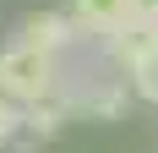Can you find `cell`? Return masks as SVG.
<instances>
[{
	"label": "cell",
	"instance_id": "6da1fadb",
	"mask_svg": "<svg viewBox=\"0 0 158 153\" xmlns=\"http://www.w3.org/2000/svg\"><path fill=\"white\" fill-rule=\"evenodd\" d=\"M0 93H6L16 109H22V104H38V98H49V93H60L55 55H38V49H27V44L0 49Z\"/></svg>",
	"mask_w": 158,
	"mask_h": 153
},
{
	"label": "cell",
	"instance_id": "7a4b0ae2",
	"mask_svg": "<svg viewBox=\"0 0 158 153\" xmlns=\"http://www.w3.org/2000/svg\"><path fill=\"white\" fill-rule=\"evenodd\" d=\"M16 44L38 49V55H60L65 44H77V22L65 11H27L16 22Z\"/></svg>",
	"mask_w": 158,
	"mask_h": 153
},
{
	"label": "cell",
	"instance_id": "3957f363",
	"mask_svg": "<svg viewBox=\"0 0 158 153\" xmlns=\"http://www.w3.org/2000/svg\"><path fill=\"white\" fill-rule=\"evenodd\" d=\"M65 104H71V115H82V120H114L120 109H126V88L120 82H93L87 93H65Z\"/></svg>",
	"mask_w": 158,
	"mask_h": 153
},
{
	"label": "cell",
	"instance_id": "277c9868",
	"mask_svg": "<svg viewBox=\"0 0 158 153\" xmlns=\"http://www.w3.org/2000/svg\"><path fill=\"white\" fill-rule=\"evenodd\" d=\"M126 16H131L126 0H71V22H77V33H98V38H109Z\"/></svg>",
	"mask_w": 158,
	"mask_h": 153
},
{
	"label": "cell",
	"instance_id": "5b68a950",
	"mask_svg": "<svg viewBox=\"0 0 158 153\" xmlns=\"http://www.w3.org/2000/svg\"><path fill=\"white\" fill-rule=\"evenodd\" d=\"M153 33H158V28H147V22H131V16H126V22H120V28L104 38V49H109V60H114V66H126V71H131V66L142 60L147 49H153Z\"/></svg>",
	"mask_w": 158,
	"mask_h": 153
},
{
	"label": "cell",
	"instance_id": "8992f818",
	"mask_svg": "<svg viewBox=\"0 0 158 153\" xmlns=\"http://www.w3.org/2000/svg\"><path fill=\"white\" fill-rule=\"evenodd\" d=\"M65 120H71L65 93H49V98H38V104H22V131H27V137H55Z\"/></svg>",
	"mask_w": 158,
	"mask_h": 153
},
{
	"label": "cell",
	"instance_id": "52a82bcc",
	"mask_svg": "<svg viewBox=\"0 0 158 153\" xmlns=\"http://www.w3.org/2000/svg\"><path fill=\"white\" fill-rule=\"evenodd\" d=\"M131 88H136V98H147V104H158V49H147L142 60L131 66Z\"/></svg>",
	"mask_w": 158,
	"mask_h": 153
},
{
	"label": "cell",
	"instance_id": "ba28073f",
	"mask_svg": "<svg viewBox=\"0 0 158 153\" xmlns=\"http://www.w3.org/2000/svg\"><path fill=\"white\" fill-rule=\"evenodd\" d=\"M16 131H22V109L0 93V148H6V142H16Z\"/></svg>",
	"mask_w": 158,
	"mask_h": 153
},
{
	"label": "cell",
	"instance_id": "9c48e42d",
	"mask_svg": "<svg viewBox=\"0 0 158 153\" xmlns=\"http://www.w3.org/2000/svg\"><path fill=\"white\" fill-rule=\"evenodd\" d=\"M131 22H147V28H158V0H126Z\"/></svg>",
	"mask_w": 158,
	"mask_h": 153
},
{
	"label": "cell",
	"instance_id": "30bf717a",
	"mask_svg": "<svg viewBox=\"0 0 158 153\" xmlns=\"http://www.w3.org/2000/svg\"><path fill=\"white\" fill-rule=\"evenodd\" d=\"M153 49H158V33H153Z\"/></svg>",
	"mask_w": 158,
	"mask_h": 153
}]
</instances>
